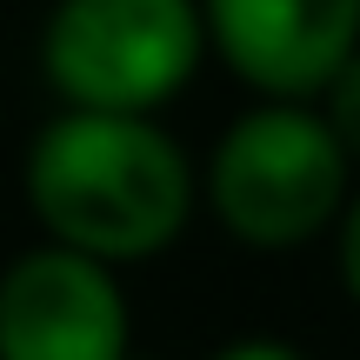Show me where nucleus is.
I'll use <instances>...</instances> for the list:
<instances>
[{"mask_svg":"<svg viewBox=\"0 0 360 360\" xmlns=\"http://www.w3.org/2000/svg\"><path fill=\"white\" fill-rule=\"evenodd\" d=\"M27 207L53 247L127 267L180 240L193 214V167L154 114L67 107L27 147Z\"/></svg>","mask_w":360,"mask_h":360,"instance_id":"1","label":"nucleus"},{"mask_svg":"<svg viewBox=\"0 0 360 360\" xmlns=\"http://www.w3.org/2000/svg\"><path fill=\"white\" fill-rule=\"evenodd\" d=\"M347 167L334 127L307 101H260L214 141L207 207L240 247L287 254L334 227L347 207Z\"/></svg>","mask_w":360,"mask_h":360,"instance_id":"2","label":"nucleus"},{"mask_svg":"<svg viewBox=\"0 0 360 360\" xmlns=\"http://www.w3.org/2000/svg\"><path fill=\"white\" fill-rule=\"evenodd\" d=\"M207 53L200 0H53L40 67L67 107L154 114L193 80Z\"/></svg>","mask_w":360,"mask_h":360,"instance_id":"3","label":"nucleus"},{"mask_svg":"<svg viewBox=\"0 0 360 360\" xmlns=\"http://www.w3.org/2000/svg\"><path fill=\"white\" fill-rule=\"evenodd\" d=\"M134 334L114 267L74 247H34L0 274V360H120Z\"/></svg>","mask_w":360,"mask_h":360,"instance_id":"4","label":"nucleus"},{"mask_svg":"<svg viewBox=\"0 0 360 360\" xmlns=\"http://www.w3.org/2000/svg\"><path fill=\"white\" fill-rule=\"evenodd\" d=\"M207 47L267 101H314L360 47V0H200Z\"/></svg>","mask_w":360,"mask_h":360,"instance_id":"5","label":"nucleus"},{"mask_svg":"<svg viewBox=\"0 0 360 360\" xmlns=\"http://www.w3.org/2000/svg\"><path fill=\"white\" fill-rule=\"evenodd\" d=\"M327 127H334V141H340V154L347 160H360V47L347 53V60L334 67V80H327Z\"/></svg>","mask_w":360,"mask_h":360,"instance_id":"6","label":"nucleus"},{"mask_svg":"<svg viewBox=\"0 0 360 360\" xmlns=\"http://www.w3.org/2000/svg\"><path fill=\"white\" fill-rule=\"evenodd\" d=\"M340 281H347V294L360 300V193H347V207H340Z\"/></svg>","mask_w":360,"mask_h":360,"instance_id":"7","label":"nucleus"},{"mask_svg":"<svg viewBox=\"0 0 360 360\" xmlns=\"http://www.w3.org/2000/svg\"><path fill=\"white\" fill-rule=\"evenodd\" d=\"M214 360H307V354H294L287 340H267V334H254V340H233V347H220Z\"/></svg>","mask_w":360,"mask_h":360,"instance_id":"8","label":"nucleus"},{"mask_svg":"<svg viewBox=\"0 0 360 360\" xmlns=\"http://www.w3.org/2000/svg\"><path fill=\"white\" fill-rule=\"evenodd\" d=\"M120 360H147V354H120Z\"/></svg>","mask_w":360,"mask_h":360,"instance_id":"9","label":"nucleus"}]
</instances>
